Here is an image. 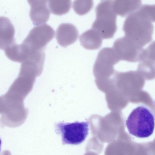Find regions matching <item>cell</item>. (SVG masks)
<instances>
[{
    "instance_id": "cell-1",
    "label": "cell",
    "mask_w": 155,
    "mask_h": 155,
    "mask_svg": "<svg viewBox=\"0 0 155 155\" xmlns=\"http://www.w3.org/2000/svg\"><path fill=\"white\" fill-rule=\"evenodd\" d=\"M154 5H143L128 16L123 29L124 36L142 47L152 40L155 21Z\"/></svg>"
},
{
    "instance_id": "cell-2",
    "label": "cell",
    "mask_w": 155,
    "mask_h": 155,
    "mask_svg": "<svg viewBox=\"0 0 155 155\" xmlns=\"http://www.w3.org/2000/svg\"><path fill=\"white\" fill-rule=\"evenodd\" d=\"M54 29L46 24L34 27L22 43L19 45L22 57L25 60L39 52L44 51L47 44L54 38Z\"/></svg>"
},
{
    "instance_id": "cell-3",
    "label": "cell",
    "mask_w": 155,
    "mask_h": 155,
    "mask_svg": "<svg viewBox=\"0 0 155 155\" xmlns=\"http://www.w3.org/2000/svg\"><path fill=\"white\" fill-rule=\"evenodd\" d=\"M126 125L130 134L139 138L147 137L154 130V116L147 108L139 106L129 114Z\"/></svg>"
},
{
    "instance_id": "cell-4",
    "label": "cell",
    "mask_w": 155,
    "mask_h": 155,
    "mask_svg": "<svg viewBox=\"0 0 155 155\" xmlns=\"http://www.w3.org/2000/svg\"><path fill=\"white\" fill-rule=\"evenodd\" d=\"M112 3L113 0L103 1L96 8V18L92 28L97 31L103 39L112 38L117 31V15Z\"/></svg>"
},
{
    "instance_id": "cell-5",
    "label": "cell",
    "mask_w": 155,
    "mask_h": 155,
    "mask_svg": "<svg viewBox=\"0 0 155 155\" xmlns=\"http://www.w3.org/2000/svg\"><path fill=\"white\" fill-rule=\"evenodd\" d=\"M4 110L0 118V125L15 127L22 124L25 120L28 110L25 108L23 101L3 98Z\"/></svg>"
},
{
    "instance_id": "cell-6",
    "label": "cell",
    "mask_w": 155,
    "mask_h": 155,
    "mask_svg": "<svg viewBox=\"0 0 155 155\" xmlns=\"http://www.w3.org/2000/svg\"><path fill=\"white\" fill-rule=\"evenodd\" d=\"M55 131L61 136L63 145H78L85 140L88 134L89 122H59L55 124Z\"/></svg>"
},
{
    "instance_id": "cell-7",
    "label": "cell",
    "mask_w": 155,
    "mask_h": 155,
    "mask_svg": "<svg viewBox=\"0 0 155 155\" xmlns=\"http://www.w3.org/2000/svg\"><path fill=\"white\" fill-rule=\"evenodd\" d=\"M112 48L120 60L130 61L140 60L144 50L143 47L124 36L116 40Z\"/></svg>"
},
{
    "instance_id": "cell-8",
    "label": "cell",
    "mask_w": 155,
    "mask_h": 155,
    "mask_svg": "<svg viewBox=\"0 0 155 155\" xmlns=\"http://www.w3.org/2000/svg\"><path fill=\"white\" fill-rule=\"evenodd\" d=\"M37 77L31 71L21 67L18 77L7 92L24 100L32 90Z\"/></svg>"
},
{
    "instance_id": "cell-9",
    "label": "cell",
    "mask_w": 155,
    "mask_h": 155,
    "mask_svg": "<svg viewBox=\"0 0 155 155\" xmlns=\"http://www.w3.org/2000/svg\"><path fill=\"white\" fill-rule=\"evenodd\" d=\"M31 6L30 16L33 23L43 24L49 19L50 12L47 5V0H28Z\"/></svg>"
},
{
    "instance_id": "cell-10",
    "label": "cell",
    "mask_w": 155,
    "mask_h": 155,
    "mask_svg": "<svg viewBox=\"0 0 155 155\" xmlns=\"http://www.w3.org/2000/svg\"><path fill=\"white\" fill-rule=\"evenodd\" d=\"M78 36V31L76 27L70 23H62L56 32V38L59 44L66 47L74 43Z\"/></svg>"
},
{
    "instance_id": "cell-11",
    "label": "cell",
    "mask_w": 155,
    "mask_h": 155,
    "mask_svg": "<svg viewBox=\"0 0 155 155\" xmlns=\"http://www.w3.org/2000/svg\"><path fill=\"white\" fill-rule=\"evenodd\" d=\"M14 26L8 18L0 17V49L4 50L15 43Z\"/></svg>"
},
{
    "instance_id": "cell-12",
    "label": "cell",
    "mask_w": 155,
    "mask_h": 155,
    "mask_svg": "<svg viewBox=\"0 0 155 155\" xmlns=\"http://www.w3.org/2000/svg\"><path fill=\"white\" fill-rule=\"evenodd\" d=\"M102 39L99 33L92 28L83 33L79 38L82 46L88 50L98 49L102 45Z\"/></svg>"
},
{
    "instance_id": "cell-13",
    "label": "cell",
    "mask_w": 155,
    "mask_h": 155,
    "mask_svg": "<svg viewBox=\"0 0 155 155\" xmlns=\"http://www.w3.org/2000/svg\"><path fill=\"white\" fill-rule=\"evenodd\" d=\"M113 7L117 15L122 17L129 15L141 6L140 0H114Z\"/></svg>"
},
{
    "instance_id": "cell-14",
    "label": "cell",
    "mask_w": 155,
    "mask_h": 155,
    "mask_svg": "<svg viewBox=\"0 0 155 155\" xmlns=\"http://www.w3.org/2000/svg\"><path fill=\"white\" fill-rule=\"evenodd\" d=\"M71 5V0H49L48 6L51 12L57 15H61L67 13Z\"/></svg>"
},
{
    "instance_id": "cell-15",
    "label": "cell",
    "mask_w": 155,
    "mask_h": 155,
    "mask_svg": "<svg viewBox=\"0 0 155 155\" xmlns=\"http://www.w3.org/2000/svg\"><path fill=\"white\" fill-rule=\"evenodd\" d=\"M93 5L92 0H75L73 2V8L77 14L82 15L88 12Z\"/></svg>"
},
{
    "instance_id": "cell-16",
    "label": "cell",
    "mask_w": 155,
    "mask_h": 155,
    "mask_svg": "<svg viewBox=\"0 0 155 155\" xmlns=\"http://www.w3.org/2000/svg\"><path fill=\"white\" fill-rule=\"evenodd\" d=\"M4 104L2 96L0 97V114H2L4 111Z\"/></svg>"
},
{
    "instance_id": "cell-17",
    "label": "cell",
    "mask_w": 155,
    "mask_h": 155,
    "mask_svg": "<svg viewBox=\"0 0 155 155\" xmlns=\"http://www.w3.org/2000/svg\"><path fill=\"white\" fill-rule=\"evenodd\" d=\"M1 145H2V141H1V139L0 138V152L1 151Z\"/></svg>"
}]
</instances>
